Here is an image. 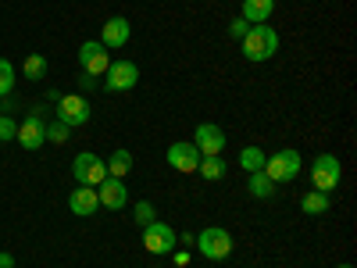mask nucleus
Here are the masks:
<instances>
[{
	"mask_svg": "<svg viewBox=\"0 0 357 268\" xmlns=\"http://www.w3.org/2000/svg\"><path fill=\"white\" fill-rule=\"evenodd\" d=\"M197 251L207 258V261H229L232 258V232L222 229V225H207L193 236Z\"/></svg>",
	"mask_w": 357,
	"mask_h": 268,
	"instance_id": "7ed1b4c3",
	"label": "nucleus"
},
{
	"mask_svg": "<svg viewBox=\"0 0 357 268\" xmlns=\"http://www.w3.org/2000/svg\"><path fill=\"white\" fill-rule=\"evenodd\" d=\"M172 261H175V268H186L190 265V254L186 251H172Z\"/></svg>",
	"mask_w": 357,
	"mask_h": 268,
	"instance_id": "cd10ccee",
	"label": "nucleus"
},
{
	"mask_svg": "<svg viewBox=\"0 0 357 268\" xmlns=\"http://www.w3.org/2000/svg\"><path fill=\"white\" fill-rule=\"evenodd\" d=\"M72 175H75V186H100L104 179H107V165H104V158H97L93 151H82V154H75V161H72Z\"/></svg>",
	"mask_w": 357,
	"mask_h": 268,
	"instance_id": "423d86ee",
	"label": "nucleus"
},
{
	"mask_svg": "<svg viewBox=\"0 0 357 268\" xmlns=\"http://www.w3.org/2000/svg\"><path fill=\"white\" fill-rule=\"evenodd\" d=\"M68 133H72V129H68L65 122H50V126H47V143H68Z\"/></svg>",
	"mask_w": 357,
	"mask_h": 268,
	"instance_id": "393cba45",
	"label": "nucleus"
},
{
	"mask_svg": "<svg viewBox=\"0 0 357 268\" xmlns=\"http://www.w3.org/2000/svg\"><path fill=\"white\" fill-rule=\"evenodd\" d=\"M168 165L175 172H183V175H193L197 165H200V151L193 147V140H178L168 147Z\"/></svg>",
	"mask_w": 357,
	"mask_h": 268,
	"instance_id": "f8f14e48",
	"label": "nucleus"
},
{
	"mask_svg": "<svg viewBox=\"0 0 357 268\" xmlns=\"http://www.w3.org/2000/svg\"><path fill=\"white\" fill-rule=\"evenodd\" d=\"M22 75L25 79H47V57L43 54H29L22 61Z\"/></svg>",
	"mask_w": 357,
	"mask_h": 268,
	"instance_id": "4be33fe9",
	"label": "nucleus"
},
{
	"mask_svg": "<svg viewBox=\"0 0 357 268\" xmlns=\"http://www.w3.org/2000/svg\"><path fill=\"white\" fill-rule=\"evenodd\" d=\"M301 168H304L301 151H293V147H282V151H275L272 158H264V168H261V172L279 186V183H293V179L301 175Z\"/></svg>",
	"mask_w": 357,
	"mask_h": 268,
	"instance_id": "f03ea898",
	"label": "nucleus"
},
{
	"mask_svg": "<svg viewBox=\"0 0 357 268\" xmlns=\"http://www.w3.org/2000/svg\"><path fill=\"white\" fill-rule=\"evenodd\" d=\"M329 204H333V197H329V193L311 190V193H304V197H301V211H304V215H325V211H329Z\"/></svg>",
	"mask_w": 357,
	"mask_h": 268,
	"instance_id": "a211bd4d",
	"label": "nucleus"
},
{
	"mask_svg": "<svg viewBox=\"0 0 357 268\" xmlns=\"http://www.w3.org/2000/svg\"><path fill=\"white\" fill-rule=\"evenodd\" d=\"M97 197H100V207H107V211H122V207L129 204L126 179H114V175H107L104 183L97 186Z\"/></svg>",
	"mask_w": 357,
	"mask_h": 268,
	"instance_id": "ddd939ff",
	"label": "nucleus"
},
{
	"mask_svg": "<svg viewBox=\"0 0 357 268\" xmlns=\"http://www.w3.org/2000/svg\"><path fill=\"white\" fill-rule=\"evenodd\" d=\"M89 114H93V107H89V100L82 94H65L61 100H57V122H65L68 129L86 126Z\"/></svg>",
	"mask_w": 357,
	"mask_h": 268,
	"instance_id": "0eeeda50",
	"label": "nucleus"
},
{
	"mask_svg": "<svg viewBox=\"0 0 357 268\" xmlns=\"http://www.w3.org/2000/svg\"><path fill=\"white\" fill-rule=\"evenodd\" d=\"M225 133H222V126H215V122H200L197 129H193V147L200 151V158H215V154H222L225 151Z\"/></svg>",
	"mask_w": 357,
	"mask_h": 268,
	"instance_id": "9d476101",
	"label": "nucleus"
},
{
	"mask_svg": "<svg viewBox=\"0 0 357 268\" xmlns=\"http://www.w3.org/2000/svg\"><path fill=\"white\" fill-rule=\"evenodd\" d=\"M247 193H250V197H257V200H268V197H275V183H272V179H268L264 172H250Z\"/></svg>",
	"mask_w": 357,
	"mask_h": 268,
	"instance_id": "6ab92c4d",
	"label": "nucleus"
},
{
	"mask_svg": "<svg viewBox=\"0 0 357 268\" xmlns=\"http://www.w3.org/2000/svg\"><path fill=\"white\" fill-rule=\"evenodd\" d=\"M15 140L22 143V151H40V147L47 143V122H43V111H40V107H36L33 114L22 118Z\"/></svg>",
	"mask_w": 357,
	"mask_h": 268,
	"instance_id": "6e6552de",
	"label": "nucleus"
},
{
	"mask_svg": "<svg viewBox=\"0 0 357 268\" xmlns=\"http://www.w3.org/2000/svg\"><path fill=\"white\" fill-rule=\"evenodd\" d=\"M129 36H132V25H129V18H122V15H111V18L104 22V29H100V43H104L107 50L126 47Z\"/></svg>",
	"mask_w": 357,
	"mask_h": 268,
	"instance_id": "4468645a",
	"label": "nucleus"
},
{
	"mask_svg": "<svg viewBox=\"0 0 357 268\" xmlns=\"http://www.w3.org/2000/svg\"><path fill=\"white\" fill-rule=\"evenodd\" d=\"M15 65L8 61V57H0V97H11V89H15Z\"/></svg>",
	"mask_w": 357,
	"mask_h": 268,
	"instance_id": "5701e85b",
	"label": "nucleus"
},
{
	"mask_svg": "<svg viewBox=\"0 0 357 268\" xmlns=\"http://www.w3.org/2000/svg\"><path fill=\"white\" fill-rule=\"evenodd\" d=\"M197 172L207 179V183H218V179H225V161H222V154H215V158H200Z\"/></svg>",
	"mask_w": 357,
	"mask_h": 268,
	"instance_id": "aec40b11",
	"label": "nucleus"
},
{
	"mask_svg": "<svg viewBox=\"0 0 357 268\" xmlns=\"http://www.w3.org/2000/svg\"><path fill=\"white\" fill-rule=\"evenodd\" d=\"M247 29H250L247 18H232V22H229V36H232V40H243V36H247Z\"/></svg>",
	"mask_w": 357,
	"mask_h": 268,
	"instance_id": "bb28decb",
	"label": "nucleus"
},
{
	"mask_svg": "<svg viewBox=\"0 0 357 268\" xmlns=\"http://www.w3.org/2000/svg\"><path fill=\"white\" fill-rule=\"evenodd\" d=\"M79 65H82V72L86 75H104L107 72V65H111V50L100 43V40H86L82 47H79Z\"/></svg>",
	"mask_w": 357,
	"mask_h": 268,
	"instance_id": "1a4fd4ad",
	"label": "nucleus"
},
{
	"mask_svg": "<svg viewBox=\"0 0 357 268\" xmlns=\"http://www.w3.org/2000/svg\"><path fill=\"white\" fill-rule=\"evenodd\" d=\"M158 268H161V265H158Z\"/></svg>",
	"mask_w": 357,
	"mask_h": 268,
	"instance_id": "72a5a7b5",
	"label": "nucleus"
},
{
	"mask_svg": "<svg viewBox=\"0 0 357 268\" xmlns=\"http://www.w3.org/2000/svg\"><path fill=\"white\" fill-rule=\"evenodd\" d=\"M15 136H18V122L8 114H0V143H11Z\"/></svg>",
	"mask_w": 357,
	"mask_h": 268,
	"instance_id": "a878e982",
	"label": "nucleus"
},
{
	"mask_svg": "<svg viewBox=\"0 0 357 268\" xmlns=\"http://www.w3.org/2000/svg\"><path fill=\"white\" fill-rule=\"evenodd\" d=\"M0 114H4V107H0Z\"/></svg>",
	"mask_w": 357,
	"mask_h": 268,
	"instance_id": "473e14b6",
	"label": "nucleus"
},
{
	"mask_svg": "<svg viewBox=\"0 0 357 268\" xmlns=\"http://www.w3.org/2000/svg\"><path fill=\"white\" fill-rule=\"evenodd\" d=\"M154 218H158L154 204H151V200H136V222H139V225H151Z\"/></svg>",
	"mask_w": 357,
	"mask_h": 268,
	"instance_id": "b1692460",
	"label": "nucleus"
},
{
	"mask_svg": "<svg viewBox=\"0 0 357 268\" xmlns=\"http://www.w3.org/2000/svg\"><path fill=\"white\" fill-rule=\"evenodd\" d=\"M240 50L247 61L261 65V61H272V57L279 54V33H275V25H268V22H257L247 29V36L240 40Z\"/></svg>",
	"mask_w": 357,
	"mask_h": 268,
	"instance_id": "f257e3e1",
	"label": "nucleus"
},
{
	"mask_svg": "<svg viewBox=\"0 0 357 268\" xmlns=\"http://www.w3.org/2000/svg\"><path fill=\"white\" fill-rule=\"evenodd\" d=\"M264 151H261V147H254V143H247L243 147V151H240V165H243V172L250 175V172H261L264 168Z\"/></svg>",
	"mask_w": 357,
	"mask_h": 268,
	"instance_id": "412c9836",
	"label": "nucleus"
},
{
	"mask_svg": "<svg viewBox=\"0 0 357 268\" xmlns=\"http://www.w3.org/2000/svg\"><path fill=\"white\" fill-rule=\"evenodd\" d=\"M0 268H15V258H11V254H4V251H0Z\"/></svg>",
	"mask_w": 357,
	"mask_h": 268,
	"instance_id": "c85d7f7f",
	"label": "nucleus"
},
{
	"mask_svg": "<svg viewBox=\"0 0 357 268\" xmlns=\"http://www.w3.org/2000/svg\"><path fill=\"white\" fill-rule=\"evenodd\" d=\"M175 244H178V232H175L168 222L154 218L151 225H143V251H146V254L168 258V254L175 251Z\"/></svg>",
	"mask_w": 357,
	"mask_h": 268,
	"instance_id": "39448f33",
	"label": "nucleus"
},
{
	"mask_svg": "<svg viewBox=\"0 0 357 268\" xmlns=\"http://www.w3.org/2000/svg\"><path fill=\"white\" fill-rule=\"evenodd\" d=\"M93 86H97V79H93V75H86V72H82V89H93Z\"/></svg>",
	"mask_w": 357,
	"mask_h": 268,
	"instance_id": "7c9ffc66",
	"label": "nucleus"
},
{
	"mask_svg": "<svg viewBox=\"0 0 357 268\" xmlns=\"http://www.w3.org/2000/svg\"><path fill=\"white\" fill-rule=\"evenodd\" d=\"M61 97H65L61 89H54V86H50V94H47V100H50V104H57V100H61Z\"/></svg>",
	"mask_w": 357,
	"mask_h": 268,
	"instance_id": "c756f323",
	"label": "nucleus"
},
{
	"mask_svg": "<svg viewBox=\"0 0 357 268\" xmlns=\"http://www.w3.org/2000/svg\"><path fill=\"white\" fill-rule=\"evenodd\" d=\"M272 11H275V0H243V15L240 18H247L250 25H257V22L272 18Z\"/></svg>",
	"mask_w": 357,
	"mask_h": 268,
	"instance_id": "dca6fc26",
	"label": "nucleus"
},
{
	"mask_svg": "<svg viewBox=\"0 0 357 268\" xmlns=\"http://www.w3.org/2000/svg\"><path fill=\"white\" fill-rule=\"evenodd\" d=\"M340 183H343V165H340V158H336V154H318V158L311 161V186H314L318 193H336Z\"/></svg>",
	"mask_w": 357,
	"mask_h": 268,
	"instance_id": "20e7f679",
	"label": "nucleus"
},
{
	"mask_svg": "<svg viewBox=\"0 0 357 268\" xmlns=\"http://www.w3.org/2000/svg\"><path fill=\"white\" fill-rule=\"evenodd\" d=\"M104 75H107V94H129V89H136V82H139L136 61H111Z\"/></svg>",
	"mask_w": 357,
	"mask_h": 268,
	"instance_id": "9b49d317",
	"label": "nucleus"
},
{
	"mask_svg": "<svg viewBox=\"0 0 357 268\" xmlns=\"http://www.w3.org/2000/svg\"><path fill=\"white\" fill-rule=\"evenodd\" d=\"M104 165H107V175H114V179H126V175L132 172V165H136V161H132V154L122 147V151H114V154H111Z\"/></svg>",
	"mask_w": 357,
	"mask_h": 268,
	"instance_id": "f3484780",
	"label": "nucleus"
},
{
	"mask_svg": "<svg viewBox=\"0 0 357 268\" xmlns=\"http://www.w3.org/2000/svg\"><path fill=\"white\" fill-rule=\"evenodd\" d=\"M336 268H354V265H336Z\"/></svg>",
	"mask_w": 357,
	"mask_h": 268,
	"instance_id": "2f4dec72",
	"label": "nucleus"
},
{
	"mask_svg": "<svg viewBox=\"0 0 357 268\" xmlns=\"http://www.w3.org/2000/svg\"><path fill=\"white\" fill-rule=\"evenodd\" d=\"M68 211L79 215V218H89V215H97L100 211V197L93 186H75L68 193Z\"/></svg>",
	"mask_w": 357,
	"mask_h": 268,
	"instance_id": "2eb2a0df",
	"label": "nucleus"
}]
</instances>
